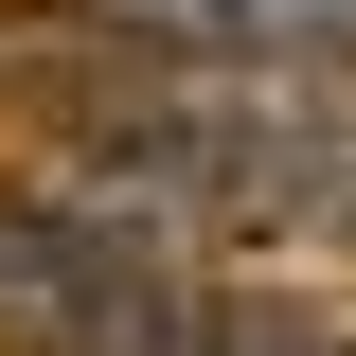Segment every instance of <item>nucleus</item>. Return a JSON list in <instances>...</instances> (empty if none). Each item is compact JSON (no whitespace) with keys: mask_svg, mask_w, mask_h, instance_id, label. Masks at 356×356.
<instances>
[{"mask_svg":"<svg viewBox=\"0 0 356 356\" xmlns=\"http://www.w3.org/2000/svg\"><path fill=\"white\" fill-rule=\"evenodd\" d=\"M0 339L18 356H178L196 321L143 267V214L54 196V178H0Z\"/></svg>","mask_w":356,"mask_h":356,"instance_id":"1","label":"nucleus"},{"mask_svg":"<svg viewBox=\"0 0 356 356\" xmlns=\"http://www.w3.org/2000/svg\"><path fill=\"white\" fill-rule=\"evenodd\" d=\"M125 36L161 54H232V72H267V54H356V0H107Z\"/></svg>","mask_w":356,"mask_h":356,"instance_id":"2","label":"nucleus"}]
</instances>
